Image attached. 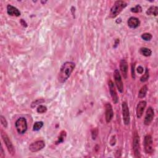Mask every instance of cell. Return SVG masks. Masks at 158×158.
Masks as SVG:
<instances>
[{
	"instance_id": "1",
	"label": "cell",
	"mask_w": 158,
	"mask_h": 158,
	"mask_svg": "<svg viewBox=\"0 0 158 158\" xmlns=\"http://www.w3.org/2000/svg\"><path fill=\"white\" fill-rule=\"evenodd\" d=\"M75 67V64L73 62L67 61L64 62L60 67L59 72L58 73V81L61 83L65 82L70 77Z\"/></svg>"
},
{
	"instance_id": "2",
	"label": "cell",
	"mask_w": 158,
	"mask_h": 158,
	"mask_svg": "<svg viewBox=\"0 0 158 158\" xmlns=\"http://www.w3.org/2000/svg\"><path fill=\"white\" fill-rule=\"evenodd\" d=\"M127 6V3L124 1H116L110 9L109 17L112 19L116 17Z\"/></svg>"
},
{
	"instance_id": "3",
	"label": "cell",
	"mask_w": 158,
	"mask_h": 158,
	"mask_svg": "<svg viewBox=\"0 0 158 158\" xmlns=\"http://www.w3.org/2000/svg\"><path fill=\"white\" fill-rule=\"evenodd\" d=\"M15 128L19 134H23L27 130V122L24 117L19 118L15 123Z\"/></svg>"
},
{
	"instance_id": "4",
	"label": "cell",
	"mask_w": 158,
	"mask_h": 158,
	"mask_svg": "<svg viewBox=\"0 0 158 158\" xmlns=\"http://www.w3.org/2000/svg\"><path fill=\"white\" fill-rule=\"evenodd\" d=\"M1 135L2 137V139L3 140V141L4 142L6 146L9 151V152L12 154L14 155L15 152V150L14 148V146L12 143V141H10V139H9V136H7V135L2 130H1Z\"/></svg>"
},
{
	"instance_id": "5",
	"label": "cell",
	"mask_w": 158,
	"mask_h": 158,
	"mask_svg": "<svg viewBox=\"0 0 158 158\" xmlns=\"http://www.w3.org/2000/svg\"><path fill=\"white\" fill-rule=\"evenodd\" d=\"M133 149L135 157H140V144L139 136L136 131L134 132L133 139Z\"/></svg>"
},
{
	"instance_id": "6",
	"label": "cell",
	"mask_w": 158,
	"mask_h": 158,
	"mask_svg": "<svg viewBox=\"0 0 158 158\" xmlns=\"http://www.w3.org/2000/svg\"><path fill=\"white\" fill-rule=\"evenodd\" d=\"M144 149L146 154H152L154 151L153 141L150 135H146L144 138Z\"/></svg>"
},
{
	"instance_id": "7",
	"label": "cell",
	"mask_w": 158,
	"mask_h": 158,
	"mask_svg": "<svg viewBox=\"0 0 158 158\" xmlns=\"http://www.w3.org/2000/svg\"><path fill=\"white\" fill-rule=\"evenodd\" d=\"M122 117L123 121L125 125H128L130 123V115L129 112V108L126 102H123L122 104Z\"/></svg>"
},
{
	"instance_id": "8",
	"label": "cell",
	"mask_w": 158,
	"mask_h": 158,
	"mask_svg": "<svg viewBox=\"0 0 158 158\" xmlns=\"http://www.w3.org/2000/svg\"><path fill=\"white\" fill-rule=\"evenodd\" d=\"M114 78L115 81V84L120 93H123V85L121 75L118 70L115 69L114 73Z\"/></svg>"
},
{
	"instance_id": "9",
	"label": "cell",
	"mask_w": 158,
	"mask_h": 158,
	"mask_svg": "<svg viewBox=\"0 0 158 158\" xmlns=\"http://www.w3.org/2000/svg\"><path fill=\"white\" fill-rule=\"evenodd\" d=\"M45 147V143L43 140L36 141L31 143L29 146V150L32 152H38Z\"/></svg>"
},
{
	"instance_id": "10",
	"label": "cell",
	"mask_w": 158,
	"mask_h": 158,
	"mask_svg": "<svg viewBox=\"0 0 158 158\" xmlns=\"http://www.w3.org/2000/svg\"><path fill=\"white\" fill-rule=\"evenodd\" d=\"M154 117V111L151 107H149L146 110V115L144 119V124L145 125H149L151 123Z\"/></svg>"
},
{
	"instance_id": "11",
	"label": "cell",
	"mask_w": 158,
	"mask_h": 158,
	"mask_svg": "<svg viewBox=\"0 0 158 158\" xmlns=\"http://www.w3.org/2000/svg\"><path fill=\"white\" fill-rule=\"evenodd\" d=\"M108 85H109V92H110V96L112 99V101L114 104H117L118 101V95H117L115 88V85L111 80L109 81Z\"/></svg>"
},
{
	"instance_id": "12",
	"label": "cell",
	"mask_w": 158,
	"mask_h": 158,
	"mask_svg": "<svg viewBox=\"0 0 158 158\" xmlns=\"http://www.w3.org/2000/svg\"><path fill=\"white\" fill-rule=\"evenodd\" d=\"M114 117V111L110 103H106L105 105V118L107 123H109Z\"/></svg>"
},
{
	"instance_id": "13",
	"label": "cell",
	"mask_w": 158,
	"mask_h": 158,
	"mask_svg": "<svg viewBox=\"0 0 158 158\" xmlns=\"http://www.w3.org/2000/svg\"><path fill=\"white\" fill-rule=\"evenodd\" d=\"M146 106V101H140L137 104L136 109V114L138 118H140L144 111V109Z\"/></svg>"
},
{
	"instance_id": "14",
	"label": "cell",
	"mask_w": 158,
	"mask_h": 158,
	"mask_svg": "<svg viewBox=\"0 0 158 158\" xmlns=\"http://www.w3.org/2000/svg\"><path fill=\"white\" fill-rule=\"evenodd\" d=\"M128 63L125 59H122L120 62V69L123 78L126 79L127 78L128 74Z\"/></svg>"
},
{
	"instance_id": "15",
	"label": "cell",
	"mask_w": 158,
	"mask_h": 158,
	"mask_svg": "<svg viewBox=\"0 0 158 158\" xmlns=\"http://www.w3.org/2000/svg\"><path fill=\"white\" fill-rule=\"evenodd\" d=\"M7 12L8 15H9L10 16L19 17L21 14L20 12L17 7H15L10 4H8L7 6Z\"/></svg>"
},
{
	"instance_id": "16",
	"label": "cell",
	"mask_w": 158,
	"mask_h": 158,
	"mask_svg": "<svg viewBox=\"0 0 158 158\" xmlns=\"http://www.w3.org/2000/svg\"><path fill=\"white\" fill-rule=\"evenodd\" d=\"M128 26L131 28H136L140 25L139 20L135 17H131L128 19L127 21Z\"/></svg>"
},
{
	"instance_id": "17",
	"label": "cell",
	"mask_w": 158,
	"mask_h": 158,
	"mask_svg": "<svg viewBox=\"0 0 158 158\" xmlns=\"http://www.w3.org/2000/svg\"><path fill=\"white\" fill-rule=\"evenodd\" d=\"M146 14L148 15L157 16L158 14V7L154 6L149 7L146 11Z\"/></svg>"
},
{
	"instance_id": "18",
	"label": "cell",
	"mask_w": 158,
	"mask_h": 158,
	"mask_svg": "<svg viewBox=\"0 0 158 158\" xmlns=\"http://www.w3.org/2000/svg\"><path fill=\"white\" fill-rule=\"evenodd\" d=\"M148 92V87L146 85H143L138 92V97L139 98H143L146 96Z\"/></svg>"
},
{
	"instance_id": "19",
	"label": "cell",
	"mask_w": 158,
	"mask_h": 158,
	"mask_svg": "<svg viewBox=\"0 0 158 158\" xmlns=\"http://www.w3.org/2000/svg\"><path fill=\"white\" fill-rule=\"evenodd\" d=\"M139 52L144 56L146 57H148L150 56L152 54V51L147 48L143 47V48H141L139 49Z\"/></svg>"
},
{
	"instance_id": "20",
	"label": "cell",
	"mask_w": 158,
	"mask_h": 158,
	"mask_svg": "<svg viewBox=\"0 0 158 158\" xmlns=\"http://www.w3.org/2000/svg\"><path fill=\"white\" fill-rule=\"evenodd\" d=\"M65 137H66V132H65V131L63 130V131H62L60 133V134H59V135L58 136L57 140L56 141V144H59L60 143H62L65 140Z\"/></svg>"
},
{
	"instance_id": "21",
	"label": "cell",
	"mask_w": 158,
	"mask_h": 158,
	"mask_svg": "<svg viewBox=\"0 0 158 158\" xmlns=\"http://www.w3.org/2000/svg\"><path fill=\"white\" fill-rule=\"evenodd\" d=\"M149 69L148 68L146 69V70H145V73L140 78V81L141 82H145L148 79H149Z\"/></svg>"
},
{
	"instance_id": "22",
	"label": "cell",
	"mask_w": 158,
	"mask_h": 158,
	"mask_svg": "<svg viewBox=\"0 0 158 158\" xmlns=\"http://www.w3.org/2000/svg\"><path fill=\"white\" fill-rule=\"evenodd\" d=\"M43 126V122H36L34 123L33 127V131H38L40 130L42 127Z\"/></svg>"
},
{
	"instance_id": "23",
	"label": "cell",
	"mask_w": 158,
	"mask_h": 158,
	"mask_svg": "<svg viewBox=\"0 0 158 158\" xmlns=\"http://www.w3.org/2000/svg\"><path fill=\"white\" fill-rule=\"evenodd\" d=\"M141 38H142L143 40H144V41H150V40L152 39V35H151V33H143V34L141 35Z\"/></svg>"
},
{
	"instance_id": "24",
	"label": "cell",
	"mask_w": 158,
	"mask_h": 158,
	"mask_svg": "<svg viewBox=\"0 0 158 158\" xmlns=\"http://www.w3.org/2000/svg\"><path fill=\"white\" fill-rule=\"evenodd\" d=\"M36 111L39 114H43L44 113L47 111V107L43 105H40L37 109H36Z\"/></svg>"
},
{
	"instance_id": "25",
	"label": "cell",
	"mask_w": 158,
	"mask_h": 158,
	"mask_svg": "<svg viewBox=\"0 0 158 158\" xmlns=\"http://www.w3.org/2000/svg\"><path fill=\"white\" fill-rule=\"evenodd\" d=\"M131 11L132 12H134V13H139V12H141L142 11V7H141L140 5L139 4H137L136 6H135L134 7H131L130 9Z\"/></svg>"
},
{
	"instance_id": "26",
	"label": "cell",
	"mask_w": 158,
	"mask_h": 158,
	"mask_svg": "<svg viewBox=\"0 0 158 158\" xmlns=\"http://www.w3.org/2000/svg\"><path fill=\"white\" fill-rule=\"evenodd\" d=\"M44 102V101L43 99H37V100L33 101V102L31 103V107H36L37 105H38L39 104H41V103H42V102Z\"/></svg>"
},
{
	"instance_id": "27",
	"label": "cell",
	"mask_w": 158,
	"mask_h": 158,
	"mask_svg": "<svg viewBox=\"0 0 158 158\" xmlns=\"http://www.w3.org/2000/svg\"><path fill=\"white\" fill-rule=\"evenodd\" d=\"M0 120H1V123L2 125V126L6 128L7 127V122L6 119L5 118V117L1 115L0 116Z\"/></svg>"
},
{
	"instance_id": "28",
	"label": "cell",
	"mask_w": 158,
	"mask_h": 158,
	"mask_svg": "<svg viewBox=\"0 0 158 158\" xmlns=\"http://www.w3.org/2000/svg\"><path fill=\"white\" fill-rule=\"evenodd\" d=\"M136 71H137V72H138V73L142 74V73H143L144 69H143V67H141V66H138V67H137V69H136Z\"/></svg>"
},
{
	"instance_id": "29",
	"label": "cell",
	"mask_w": 158,
	"mask_h": 158,
	"mask_svg": "<svg viewBox=\"0 0 158 158\" xmlns=\"http://www.w3.org/2000/svg\"><path fill=\"white\" fill-rule=\"evenodd\" d=\"M135 64H133L131 65V76H132V78L133 79H135Z\"/></svg>"
},
{
	"instance_id": "30",
	"label": "cell",
	"mask_w": 158,
	"mask_h": 158,
	"mask_svg": "<svg viewBox=\"0 0 158 158\" xmlns=\"http://www.w3.org/2000/svg\"><path fill=\"white\" fill-rule=\"evenodd\" d=\"M20 23L23 26V27H27V23H26V22L23 20V19H21L20 20Z\"/></svg>"
}]
</instances>
